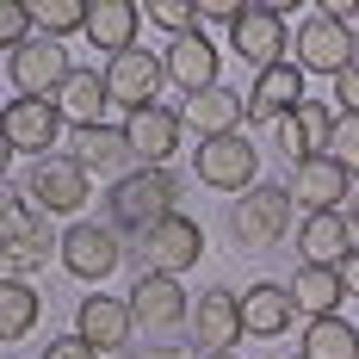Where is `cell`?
Segmentation results:
<instances>
[{"instance_id": "obj_1", "label": "cell", "mask_w": 359, "mask_h": 359, "mask_svg": "<svg viewBox=\"0 0 359 359\" xmlns=\"http://www.w3.org/2000/svg\"><path fill=\"white\" fill-rule=\"evenodd\" d=\"M106 223L130 242V248H143L149 236L180 211V180L174 168H137V174H124L118 186L106 192Z\"/></svg>"}, {"instance_id": "obj_2", "label": "cell", "mask_w": 359, "mask_h": 359, "mask_svg": "<svg viewBox=\"0 0 359 359\" xmlns=\"http://www.w3.org/2000/svg\"><path fill=\"white\" fill-rule=\"evenodd\" d=\"M0 248H6V273L13 279H32L37 266L62 260V236H50L43 211H37L19 186L0 192Z\"/></svg>"}, {"instance_id": "obj_3", "label": "cell", "mask_w": 359, "mask_h": 359, "mask_svg": "<svg viewBox=\"0 0 359 359\" xmlns=\"http://www.w3.org/2000/svg\"><path fill=\"white\" fill-rule=\"evenodd\" d=\"M297 236V198H291V186H254L242 192L236 205H229V242L236 248H279Z\"/></svg>"}, {"instance_id": "obj_4", "label": "cell", "mask_w": 359, "mask_h": 359, "mask_svg": "<svg viewBox=\"0 0 359 359\" xmlns=\"http://www.w3.org/2000/svg\"><path fill=\"white\" fill-rule=\"evenodd\" d=\"M291 62H297L304 74H328V81H341V74L359 62V37L347 32V19H341L334 6H316V13L297 25Z\"/></svg>"}, {"instance_id": "obj_5", "label": "cell", "mask_w": 359, "mask_h": 359, "mask_svg": "<svg viewBox=\"0 0 359 359\" xmlns=\"http://www.w3.org/2000/svg\"><path fill=\"white\" fill-rule=\"evenodd\" d=\"M69 74H74L69 43H56V37H32V43L6 50V87L19 100H56L69 87Z\"/></svg>"}, {"instance_id": "obj_6", "label": "cell", "mask_w": 359, "mask_h": 359, "mask_svg": "<svg viewBox=\"0 0 359 359\" xmlns=\"http://www.w3.org/2000/svg\"><path fill=\"white\" fill-rule=\"evenodd\" d=\"M25 198H32L43 217L81 223L87 198H93V180H87V168L69 161V155H43V161H32V174H25Z\"/></svg>"}, {"instance_id": "obj_7", "label": "cell", "mask_w": 359, "mask_h": 359, "mask_svg": "<svg viewBox=\"0 0 359 359\" xmlns=\"http://www.w3.org/2000/svg\"><path fill=\"white\" fill-rule=\"evenodd\" d=\"M124 304H130L137 334H149V341H168L180 323H192V297H186V285L174 273H137V285H130Z\"/></svg>"}, {"instance_id": "obj_8", "label": "cell", "mask_w": 359, "mask_h": 359, "mask_svg": "<svg viewBox=\"0 0 359 359\" xmlns=\"http://www.w3.org/2000/svg\"><path fill=\"white\" fill-rule=\"evenodd\" d=\"M130 254V242L111 229V223H93V217H81L69 223V236H62V273L81 279V285H100L118 273V260Z\"/></svg>"}, {"instance_id": "obj_9", "label": "cell", "mask_w": 359, "mask_h": 359, "mask_svg": "<svg viewBox=\"0 0 359 359\" xmlns=\"http://www.w3.org/2000/svg\"><path fill=\"white\" fill-rule=\"evenodd\" d=\"M291 43H297V37L285 32V13H279V6H242V19H236V32H229V50H236L254 74L291 62Z\"/></svg>"}, {"instance_id": "obj_10", "label": "cell", "mask_w": 359, "mask_h": 359, "mask_svg": "<svg viewBox=\"0 0 359 359\" xmlns=\"http://www.w3.org/2000/svg\"><path fill=\"white\" fill-rule=\"evenodd\" d=\"M192 174L205 180L211 192H254V180H260V149L248 137H217V143H198L192 149Z\"/></svg>"}, {"instance_id": "obj_11", "label": "cell", "mask_w": 359, "mask_h": 359, "mask_svg": "<svg viewBox=\"0 0 359 359\" xmlns=\"http://www.w3.org/2000/svg\"><path fill=\"white\" fill-rule=\"evenodd\" d=\"M161 81H168V56H161V50H143V43L106 62V87H111V106H118V111L155 106Z\"/></svg>"}, {"instance_id": "obj_12", "label": "cell", "mask_w": 359, "mask_h": 359, "mask_svg": "<svg viewBox=\"0 0 359 359\" xmlns=\"http://www.w3.org/2000/svg\"><path fill=\"white\" fill-rule=\"evenodd\" d=\"M334 118H341V111H328L323 100H304L297 111H285V118L273 124V149L285 155L291 168H304V161L328 155V143H334Z\"/></svg>"}, {"instance_id": "obj_13", "label": "cell", "mask_w": 359, "mask_h": 359, "mask_svg": "<svg viewBox=\"0 0 359 359\" xmlns=\"http://www.w3.org/2000/svg\"><path fill=\"white\" fill-rule=\"evenodd\" d=\"M69 161L87 168V180H118L137 174L143 161H137V149L124 143V124H93V130H69Z\"/></svg>"}, {"instance_id": "obj_14", "label": "cell", "mask_w": 359, "mask_h": 359, "mask_svg": "<svg viewBox=\"0 0 359 359\" xmlns=\"http://www.w3.org/2000/svg\"><path fill=\"white\" fill-rule=\"evenodd\" d=\"M192 341L205 353H236V341H248V323H242V297L236 291H198L192 297Z\"/></svg>"}, {"instance_id": "obj_15", "label": "cell", "mask_w": 359, "mask_h": 359, "mask_svg": "<svg viewBox=\"0 0 359 359\" xmlns=\"http://www.w3.org/2000/svg\"><path fill=\"white\" fill-rule=\"evenodd\" d=\"M62 124H69V118H62L56 100H13V106H6V149L43 161L50 149L62 143Z\"/></svg>"}, {"instance_id": "obj_16", "label": "cell", "mask_w": 359, "mask_h": 359, "mask_svg": "<svg viewBox=\"0 0 359 359\" xmlns=\"http://www.w3.org/2000/svg\"><path fill=\"white\" fill-rule=\"evenodd\" d=\"M180 137H186V124H180V111H168L161 100L143 106V111H124V143L137 149L143 168H174Z\"/></svg>"}, {"instance_id": "obj_17", "label": "cell", "mask_w": 359, "mask_h": 359, "mask_svg": "<svg viewBox=\"0 0 359 359\" xmlns=\"http://www.w3.org/2000/svg\"><path fill=\"white\" fill-rule=\"evenodd\" d=\"M304 81H310V74L297 69V62H279V69L254 74V87H248V124H254V130H273L285 111H297L304 100H310Z\"/></svg>"}, {"instance_id": "obj_18", "label": "cell", "mask_w": 359, "mask_h": 359, "mask_svg": "<svg viewBox=\"0 0 359 359\" xmlns=\"http://www.w3.org/2000/svg\"><path fill=\"white\" fill-rule=\"evenodd\" d=\"M180 124H186L198 143H217V137H242V124H248V100H242L236 87L192 93V100L180 106Z\"/></svg>"}, {"instance_id": "obj_19", "label": "cell", "mask_w": 359, "mask_h": 359, "mask_svg": "<svg viewBox=\"0 0 359 359\" xmlns=\"http://www.w3.org/2000/svg\"><path fill=\"white\" fill-rule=\"evenodd\" d=\"M74 334L87 341V347H100V353H118V347H130V304H118L111 291H87L81 304H74Z\"/></svg>"}, {"instance_id": "obj_20", "label": "cell", "mask_w": 359, "mask_h": 359, "mask_svg": "<svg viewBox=\"0 0 359 359\" xmlns=\"http://www.w3.org/2000/svg\"><path fill=\"white\" fill-rule=\"evenodd\" d=\"M143 254H149L143 273H174V279H180V273H192V266L205 260V229H198L186 211H174V217H168V223L143 242Z\"/></svg>"}, {"instance_id": "obj_21", "label": "cell", "mask_w": 359, "mask_h": 359, "mask_svg": "<svg viewBox=\"0 0 359 359\" xmlns=\"http://www.w3.org/2000/svg\"><path fill=\"white\" fill-rule=\"evenodd\" d=\"M168 81L180 93H211L223 87V62H217V43L205 32H186V37H168Z\"/></svg>"}, {"instance_id": "obj_22", "label": "cell", "mask_w": 359, "mask_h": 359, "mask_svg": "<svg viewBox=\"0 0 359 359\" xmlns=\"http://www.w3.org/2000/svg\"><path fill=\"white\" fill-rule=\"evenodd\" d=\"M291 242H297V254H304V266H341V260L359 248L347 211H310V217H297V236H291Z\"/></svg>"}, {"instance_id": "obj_23", "label": "cell", "mask_w": 359, "mask_h": 359, "mask_svg": "<svg viewBox=\"0 0 359 359\" xmlns=\"http://www.w3.org/2000/svg\"><path fill=\"white\" fill-rule=\"evenodd\" d=\"M347 192H353V174L334 161V155H316V161H304V168H291V198H297V211H341L347 205Z\"/></svg>"}, {"instance_id": "obj_24", "label": "cell", "mask_w": 359, "mask_h": 359, "mask_svg": "<svg viewBox=\"0 0 359 359\" xmlns=\"http://www.w3.org/2000/svg\"><path fill=\"white\" fill-rule=\"evenodd\" d=\"M242 323H248V341H285L291 323H297V297H291V285H273V279L248 285L242 291Z\"/></svg>"}, {"instance_id": "obj_25", "label": "cell", "mask_w": 359, "mask_h": 359, "mask_svg": "<svg viewBox=\"0 0 359 359\" xmlns=\"http://www.w3.org/2000/svg\"><path fill=\"white\" fill-rule=\"evenodd\" d=\"M137 25H143V6H130V0H87V43L100 50V56H124V50H137Z\"/></svg>"}, {"instance_id": "obj_26", "label": "cell", "mask_w": 359, "mask_h": 359, "mask_svg": "<svg viewBox=\"0 0 359 359\" xmlns=\"http://www.w3.org/2000/svg\"><path fill=\"white\" fill-rule=\"evenodd\" d=\"M56 106H62V118H69V130H93V124H106V111H111L106 69H74L69 87L56 93Z\"/></svg>"}, {"instance_id": "obj_27", "label": "cell", "mask_w": 359, "mask_h": 359, "mask_svg": "<svg viewBox=\"0 0 359 359\" xmlns=\"http://www.w3.org/2000/svg\"><path fill=\"white\" fill-rule=\"evenodd\" d=\"M285 285H291V297H297V316H304V323L341 316V304H347L341 266H297V273H291Z\"/></svg>"}, {"instance_id": "obj_28", "label": "cell", "mask_w": 359, "mask_h": 359, "mask_svg": "<svg viewBox=\"0 0 359 359\" xmlns=\"http://www.w3.org/2000/svg\"><path fill=\"white\" fill-rule=\"evenodd\" d=\"M37 316H43V291L32 285V279H0V341H25L37 328Z\"/></svg>"}, {"instance_id": "obj_29", "label": "cell", "mask_w": 359, "mask_h": 359, "mask_svg": "<svg viewBox=\"0 0 359 359\" xmlns=\"http://www.w3.org/2000/svg\"><path fill=\"white\" fill-rule=\"evenodd\" d=\"M297 359H359V328L347 323V316L304 323V353Z\"/></svg>"}, {"instance_id": "obj_30", "label": "cell", "mask_w": 359, "mask_h": 359, "mask_svg": "<svg viewBox=\"0 0 359 359\" xmlns=\"http://www.w3.org/2000/svg\"><path fill=\"white\" fill-rule=\"evenodd\" d=\"M25 13H32V32L56 37V43H69L74 32H87V0H25Z\"/></svg>"}, {"instance_id": "obj_31", "label": "cell", "mask_w": 359, "mask_h": 359, "mask_svg": "<svg viewBox=\"0 0 359 359\" xmlns=\"http://www.w3.org/2000/svg\"><path fill=\"white\" fill-rule=\"evenodd\" d=\"M143 19H149V25H161L168 37L198 32V6H192V0H149V6H143Z\"/></svg>"}, {"instance_id": "obj_32", "label": "cell", "mask_w": 359, "mask_h": 359, "mask_svg": "<svg viewBox=\"0 0 359 359\" xmlns=\"http://www.w3.org/2000/svg\"><path fill=\"white\" fill-rule=\"evenodd\" d=\"M328 155L359 180V118H353V111H341V118H334V143H328Z\"/></svg>"}, {"instance_id": "obj_33", "label": "cell", "mask_w": 359, "mask_h": 359, "mask_svg": "<svg viewBox=\"0 0 359 359\" xmlns=\"http://www.w3.org/2000/svg\"><path fill=\"white\" fill-rule=\"evenodd\" d=\"M236 19H242V6L236 0H198V32L217 43V32H236Z\"/></svg>"}, {"instance_id": "obj_34", "label": "cell", "mask_w": 359, "mask_h": 359, "mask_svg": "<svg viewBox=\"0 0 359 359\" xmlns=\"http://www.w3.org/2000/svg\"><path fill=\"white\" fill-rule=\"evenodd\" d=\"M32 13H25V6H19V0H6V6H0V43H6V50H19V43H32Z\"/></svg>"}, {"instance_id": "obj_35", "label": "cell", "mask_w": 359, "mask_h": 359, "mask_svg": "<svg viewBox=\"0 0 359 359\" xmlns=\"http://www.w3.org/2000/svg\"><path fill=\"white\" fill-rule=\"evenodd\" d=\"M37 359H106V353H100V347H87L81 334H62V341H50Z\"/></svg>"}, {"instance_id": "obj_36", "label": "cell", "mask_w": 359, "mask_h": 359, "mask_svg": "<svg viewBox=\"0 0 359 359\" xmlns=\"http://www.w3.org/2000/svg\"><path fill=\"white\" fill-rule=\"evenodd\" d=\"M334 100H341V111H353V118H359V62L334 81Z\"/></svg>"}, {"instance_id": "obj_37", "label": "cell", "mask_w": 359, "mask_h": 359, "mask_svg": "<svg viewBox=\"0 0 359 359\" xmlns=\"http://www.w3.org/2000/svg\"><path fill=\"white\" fill-rule=\"evenodd\" d=\"M130 359H192V353H186L180 341H143V347H137Z\"/></svg>"}, {"instance_id": "obj_38", "label": "cell", "mask_w": 359, "mask_h": 359, "mask_svg": "<svg viewBox=\"0 0 359 359\" xmlns=\"http://www.w3.org/2000/svg\"><path fill=\"white\" fill-rule=\"evenodd\" d=\"M341 285H347V297L359 304V248L347 254V260H341Z\"/></svg>"}, {"instance_id": "obj_39", "label": "cell", "mask_w": 359, "mask_h": 359, "mask_svg": "<svg viewBox=\"0 0 359 359\" xmlns=\"http://www.w3.org/2000/svg\"><path fill=\"white\" fill-rule=\"evenodd\" d=\"M341 211H347V223H353V236H359V180H353V192H347V205H341Z\"/></svg>"}, {"instance_id": "obj_40", "label": "cell", "mask_w": 359, "mask_h": 359, "mask_svg": "<svg viewBox=\"0 0 359 359\" xmlns=\"http://www.w3.org/2000/svg\"><path fill=\"white\" fill-rule=\"evenodd\" d=\"M334 13H341V19H347V32L359 37V0H353V6H334Z\"/></svg>"}, {"instance_id": "obj_41", "label": "cell", "mask_w": 359, "mask_h": 359, "mask_svg": "<svg viewBox=\"0 0 359 359\" xmlns=\"http://www.w3.org/2000/svg\"><path fill=\"white\" fill-rule=\"evenodd\" d=\"M205 359H236V353H205Z\"/></svg>"}, {"instance_id": "obj_42", "label": "cell", "mask_w": 359, "mask_h": 359, "mask_svg": "<svg viewBox=\"0 0 359 359\" xmlns=\"http://www.w3.org/2000/svg\"><path fill=\"white\" fill-rule=\"evenodd\" d=\"M266 359H279V353H266Z\"/></svg>"}]
</instances>
